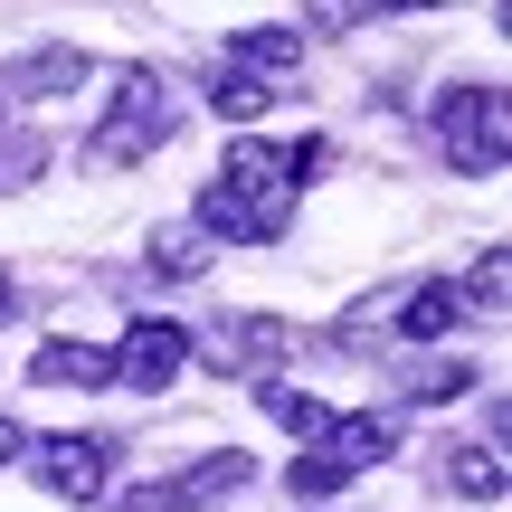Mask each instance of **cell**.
<instances>
[{"label":"cell","instance_id":"obj_1","mask_svg":"<svg viewBox=\"0 0 512 512\" xmlns=\"http://www.w3.org/2000/svg\"><path fill=\"white\" fill-rule=\"evenodd\" d=\"M171 124H181V114H171V86L152 67H124V76H114V124L86 133V162L95 171H133L143 152L171 143Z\"/></svg>","mask_w":512,"mask_h":512},{"label":"cell","instance_id":"obj_2","mask_svg":"<svg viewBox=\"0 0 512 512\" xmlns=\"http://www.w3.org/2000/svg\"><path fill=\"white\" fill-rule=\"evenodd\" d=\"M503 143H512L503 86H446L437 95V152L456 171H503Z\"/></svg>","mask_w":512,"mask_h":512},{"label":"cell","instance_id":"obj_3","mask_svg":"<svg viewBox=\"0 0 512 512\" xmlns=\"http://www.w3.org/2000/svg\"><path fill=\"white\" fill-rule=\"evenodd\" d=\"M181 361H190V332H181V323H152V313H143V323L124 332V351H114V380H133V389H171V380H181Z\"/></svg>","mask_w":512,"mask_h":512},{"label":"cell","instance_id":"obj_4","mask_svg":"<svg viewBox=\"0 0 512 512\" xmlns=\"http://www.w3.org/2000/svg\"><path fill=\"white\" fill-rule=\"evenodd\" d=\"M105 437H48V446H38V484H48V494L57 503H95V494H105Z\"/></svg>","mask_w":512,"mask_h":512},{"label":"cell","instance_id":"obj_5","mask_svg":"<svg viewBox=\"0 0 512 512\" xmlns=\"http://www.w3.org/2000/svg\"><path fill=\"white\" fill-rule=\"evenodd\" d=\"M313 456H323L332 475H351V465H380V456H399V418H380V408H351V418H332L323 437H313Z\"/></svg>","mask_w":512,"mask_h":512},{"label":"cell","instance_id":"obj_6","mask_svg":"<svg viewBox=\"0 0 512 512\" xmlns=\"http://www.w3.org/2000/svg\"><path fill=\"white\" fill-rule=\"evenodd\" d=\"M86 67H95V57L76 48V38H57V48H29V57H19V67L0 76V95H10V105H38V95H67V86H86Z\"/></svg>","mask_w":512,"mask_h":512},{"label":"cell","instance_id":"obj_7","mask_svg":"<svg viewBox=\"0 0 512 512\" xmlns=\"http://www.w3.org/2000/svg\"><path fill=\"white\" fill-rule=\"evenodd\" d=\"M114 380V351L105 342H48L29 351V389H105Z\"/></svg>","mask_w":512,"mask_h":512},{"label":"cell","instance_id":"obj_8","mask_svg":"<svg viewBox=\"0 0 512 512\" xmlns=\"http://www.w3.org/2000/svg\"><path fill=\"white\" fill-rule=\"evenodd\" d=\"M247 484H256V456H247V446H219V456H200L190 475H171V494H181V512H190V503H228V494H247Z\"/></svg>","mask_w":512,"mask_h":512},{"label":"cell","instance_id":"obj_9","mask_svg":"<svg viewBox=\"0 0 512 512\" xmlns=\"http://www.w3.org/2000/svg\"><path fill=\"white\" fill-rule=\"evenodd\" d=\"M228 48H238V76H256V86L285 76V67H304V38H294L285 19H256V29H238Z\"/></svg>","mask_w":512,"mask_h":512},{"label":"cell","instance_id":"obj_10","mask_svg":"<svg viewBox=\"0 0 512 512\" xmlns=\"http://www.w3.org/2000/svg\"><path fill=\"white\" fill-rule=\"evenodd\" d=\"M456 323H465V285H446V275H437V285H418V294L399 304V342H446Z\"/></svg>","mask_w":512,"mask_h":512},{"label":"cell","instance_id":"obj_11","mask_svg":"<svg viewBox=\"0 0 512 512\" xmlns=\"http://www.w3.org/2000/svg\"><path fill=\"white\" fill-rule=\"evenodd\" d=\"M256 399H266V418L285 427V437H323V427L342 418V408H323V399H313V389H285V380H266V389H256Z\"/></svg>","mask_w":512,"mask_h":512},{"label":"cell","instance_id":"obj_12","mask_svg":"<svg viewBox=\"0 0 512 512\" xmlns=\"http://www.w3.org/2000/svg\"><path fill=\"white\" fill-rule=\"evenodd\" d=\"M446 484H456L465 503H503V456L494 446H456V456H446Z\"/></svg>","mask_w":512,"mask_h":512},{"label":"cell","instance_id":"obj_13","mask_svg":"<svg viewBox=\"0 0 512 512\" xmlns=\"http://www.w3.org/2000/svg\"><path fill=\"white\" fill-rule=\"evenodd\" d=\"M152 275H171V285L209 275V238H200V228H162V238H152Z\"/></svg>","mask_w":512,"mask_h":512},{"label":"cell","instance_id":"obj_14","mask_svg":"<svg viewBox=\"0 0 512 512\" xmlns=\"http://www.w3.org/2000/svg\"><path fill=\"white\" fill-rule=\"evenodd\" d=\"M209 114H228V124H256V114H266V86H256V76H238V67H219L209 76Z\"/></svg>","mask_w":512,"mask_h":512},{"label":"cell","instance_id":"obj_15","mask_svg":"<svg viewBox=\"0 0 512 512\" xmlns=\"http://www.w3.org/2000/svg\"><path fill=\"white\" fill-rule=\"evenodd\" d=\"M285 494H294V503H332V494H342V475H332L323 456H294V465H285Z\"/></svg>","mask_w":512,"mask_h":512},{"label":"cell","instance_id":"obj_16","mask_svg":"<svg viewBox=\"0 0 512 512\" xmlns=\"http://www.w3.org/2000/svg\"><path fill=\"white\" fill-rule=\"evenodd\" d=\"M465 380H475L465 361H427L418 380H408V399H465Z\"/></svg>","mask_w":512,"mask_h":512},{"label":"cell","instance_id":"obj_17","mask_svg":"<svg viewBox=\"0 0 512 512\" xmlns=\"http://www.w3.org/2000/svg\"><path fill=\"white\" fill-rule=\"evenodd\" d=\"M114 512H181V494H171V475H152V484H133Z\"/></svg>","mask_w":512,"mask_h":512},{"label":"cell","instance_id":"obj_18","mask_svg":"<svg viewBox=\"0 0 512 512\" xmlns=\"http://www.w3.org/2000/svg\"><path fill=\"white\" fill-rule=\"evenodd\" d=\"M19 446H29V427H19V418H0V465H10Z\"/></svg>","mask_w":512,"mask_h":512},{"label":"cell","instance_id":"obj_19","mask_svg":"<svg viewBox=\"0 0 512 512\" xmlns=\"http://www.w3.org/2000/svg\"><path fill=\"white\" fill-rule=\"evenodd\" d=\"M10 294H19V285H10V266H0V313H10Z\"/></svg>","mask_w":512,"mask_h":512}]
</instances>
